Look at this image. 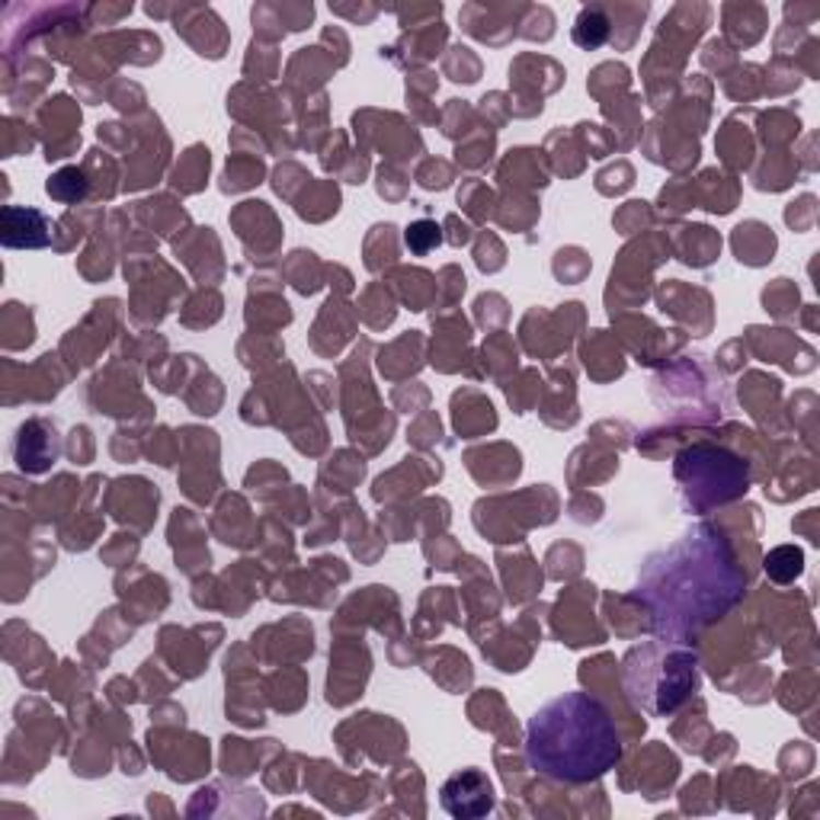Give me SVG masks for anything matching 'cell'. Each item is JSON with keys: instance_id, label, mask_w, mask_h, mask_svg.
Segmentation results:
<instances>
[{"instance_id": "52a82bcc", "label": "cell", "mask_w": 820, "mask_h": 820, "mask_svg": "<svg viewBox=\"0 0 820 820\" xmlns=\"http://www.w3.org/2000/svg\"><path fill=\"white\" fill-rule=\"evenodd\" d=\"M609 39V20L600 10H584L574 26V43L580 48H600Z\"/></svg>"}, {"instance_id": "8992f818", "label": "cell", "mask_w": 820, "mask_h": 820, "mask_svg": "<svg viewBox=\"0 0 820 820\" xmlns=\"http://www.w3.org/2000/svg\"><path fill=\"white\" fill-rule=\"evenodd\" d=\"M48 196L51 199H58V203H81L86 196V189H90V183H86V173L78 171V168H61L58 173H51V180H48Z\"/></svg>"}, {"instance_id": "5b68a950", "label": "cell", "mask_w": 820, "mask_h": 820, "mask_svg": "<svg viewBox=\"0 0 820 820\" xmlns=\"http://www.w3.org/2000/svg\"><path fill=\"white\" fill-rule=\"evenodd\" d=\"M766 574H770V580H776V584H792V580H798L801 577V570H805V552L801 548H795V545H778L773 548L770 555H766Z\"/></svg>"}, {"instance_id": "277c9868", "label": "cell", "mask_w": 820, "mask_h": 820, "mask_svg": "<svg viewBox=\"0 0 820 820\" xmlns=\"http://www.w3.org/2000/svg\"><path fill=\"white\" fill-rule=\"evenodd\" d=\"M0 221H3V247H48L51 241V224L39 209L7 206Z\"/></svg>"}, {"instance_id": "ba28073f", "label": "cell", "mask_w": 820, "mask_h": 820, "mask_svg": "<svg viewBox=\"0 0 820 820\" xmlns=\"http://www.w3.org/2000/svg\"><path fill=\"white\" fill-rule=\"evenodd\" d=\"M442 241V234H439V224L436 221H427V218H420V221H414L407 231H404V244H407V251L411 254H417V257H424V254H430L432 247Z\"/></svg>"}, {"instance_id": "3957f363", "label": "cell", "mask_w": 820, "mask_h": 820, "mask_svg": "<svg viewBox=\"0 0 820 820\" xmlns=\"http://www.w3.org/2000/svg\"><path fill=\"white\" fill-rule=\"evenodd\" d=\"M439 805L459 820L487 818L497 805L494 785L481 770H462L449 776L439 788Z\"/></svg>"}, {"instance_id": "7a4b0ae2", "label": "cell", "mask_w": 820, "mask_h": 820, "mask_svg": "<svg viewBox=\"0 0 820 820\" xmlns=\"http://www.w3.org/2000/svg\"><path fill=\"white\" fill-rule=\"evenodd\" d=\"M526 760L539 776L584 785L615 770L622 760V737L597 695L564 692L529 718Z\"/></svg>"}, {"instance_id": "6da1fadb", "label": "cell", "mask_w": 820, "mask_h": 820, "mask_svg": "<svg viewBox=\"0 0 820 820\" xmlns=\"http://www.w3.org/2000/svg\"><path fill=\"white\" fill-rule=\"evenodd\" d=\"M660 562H650L638 597L650 603L657 622L667 628H698L731 609L743 593V577L735 567L728 542L708 526L667 548Z\"/></svg>"}]
</instances>
